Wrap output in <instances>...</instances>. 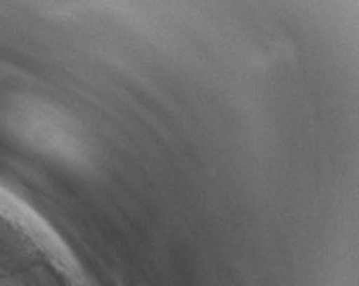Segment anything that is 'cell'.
Returning a JSON list of instances; mask_svg holds the SVG:
<instances>
[{
  "label": "cell",
  "instance_id": "1",
  "mask_svg": "<svg viewBox=\"0 0 359 286\" xmlns=\"http://www.w3.org/2000/svg\"><path fill=\"white\" fill-rule=\"evenodd\" d=\"M6 123L19 140L38 152L60 158L67 164H83L87 147L81 130L57 107L39 101H22L11 106Z\"/></svg>",
  "mask_w": 359,
  "mask_h": 286
}]
</instances>
